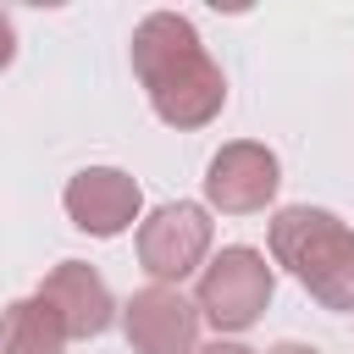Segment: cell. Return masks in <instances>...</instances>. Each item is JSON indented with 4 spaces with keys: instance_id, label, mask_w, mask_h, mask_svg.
<instances>
[{
    "instance_id": "30bf717a",
    "label": "cell",
    "mask_w": 354,
    "mask_h": 354,
    "mask_svg": "<svg viewBox=\"0 0 354 354\" xmlns=\"http://www.w3.org/2000/svg\"><path fill=\"white\" fill-rule=\"evenodd\" d=\"M17 61V28H11V17L0 11V72Z\"/></svg>"
},
{
    "instance_id": "277c9868",
    "label": "cell",
    "mask_w": 354,
    "mask_h": 354,
    "mask_svg": "<svg viewBox=\"0 0 354 354\" xmlns=\"http://www.w3.org/2000/svg\"><path fill=\"white\" fill-rule=\"evenodd\" d=\"M210 210L205 205H160L138 221V271L155 288H183L205 260H210Z\"/></svg>"
},
{
    "instance_id": "7c38bea8",
    "label": "cell",
    "mask_w": 354,
    "mask_h": 354,
    "mask_svg": "<svg viewBox=\"0 0 354 354\" xmlns=\"http://www.w3.org/2000/svg\"><path fill=\"white\" fill-rule=\"evenodd\" d=\"M266 354H321V348H315V343H271Z\"/></svg>"
},
{
    "instance_id": "ba28073f",
    "label": "cell",
    "mask_w": 354,
    "mask_h": 354,
    "mask_svg": "<svg viewBox=\"0 0 354 354\" xmlns=\"http://www.w3.org/2000/svg\"><path fill=\"white\" fill-rule=\"evenodd\" d=\"M39 299L61 315L66 337H100V332L116 321V299H111L105 277H100L88 260H61L55 271H44Z\"/></svg>"
},
{
    "instance_id": "9c48e42d",
    "label": "cell",
    "mask_w": 354,
    "mask_h": 354,
    "mask_svg": "<svg viewBox=\"0 0 354 354\" xmlns=\"http://www.w3.org/2000/svg\"><path fill=\"white\" fill-rule=\"evenodd\" d=\"M66 343H72V337H66L61 315H55L39 293L11 299V304L0 310V354H61Z\"/></svg>"
},
{
    "instance_id": "6da1fadb",
    "label": "cell",
    "mask_w": 354,
    "mask_h": 354,
    "mask_svg": "<svg viewBox=\"0 0 354 354\" xmlns=\"http://www.w3.org/2000/svg\"><path fill=\"white\" fill-rule=\"evenodd\" d=\"M127 55H133V77H138L144 94H149V111H155L166 127L194 133V127H205V122L221 116V105H227V77H221V66L210 61V50H205V39L194 33L188 17H177V11H149V17L133 28Z\"/></svg>"
},
{
    "instance_id": "5b68a950",
    "label": "cell",
    "mask_w": 354,
    "mask_h": 354,
    "mask_svg": "<svg viewBox=\"0 0 354 354\" xmlns=\"http://www.w3.org/2000/svg\"><path fill=\"white\" fill-rule=\"evenodd\" d=\"M277 188H282V166L254 138L221 144L205 166V205L221 210V216H254L277 199Z\"/></svg>"
},
{
    "instance_id": "52a82bcc",
    "label": "cell",
    "mask_w": 354,
    "mask_h": 354,
    "mask_svg": "<svg viewBox=\"0 0 354 354\" xmlns=\"http://www.w3.org/2000/svg\"><path fill=\"white\" fill-rule=\"evenodd\" d=\"M61 205H66V216H72L77 232H88V238H116V232H127V227L138 221L144 194H138V183H133L122 166H83V171L66 183Z\"/></svg>"
},
{
    "instance_id": "7a4b0ae2",
    "label": "cell",
    "mask_w": 354,
    "mask_h": 354,
    "mask_svg": "<svg viewBox=\"0 0 354 354\" xmlns=\"http://www.w3.org/2000/svg\"><path fill=\"white\" fill-rule=\"evenodd\" d=\"M271 260L321 304L354 310V227L321 205H288L271 216Z\"/></svg>"
},
{
    "instance_id": "3957f363",
    "label": "cell",
    "mask_w": 354,
    "mask_h": 354,
    "mask_svg": "<svg viewBox=\"0 0 354 354\" xmlns=\"http://www.w3.org/2000/svg\"><path fill=\"white\" fill-rule=\"evenodd\" d=\"M271 293H277V271L266 266V254L249 249V243H227L221 254H210V260L199 266L194 310H199V321H210L221 337H238V332H249V326L266 315Z\"/></svg>"
},
{
    "instance_id": "8992f818",
    "label": "cell",
    "mask_w": 354,
    "mask_h": 354,
    "mask_svg": "<svg viewBox=\"0 0 354 354\" xmlns=\"http://www.w3.org/2000/svg\"><path fill=\"white\" fill-rule=\"evenodd\" d=\"M122 337L133 354H194L199 348V310L183 288H138L122 310Z\"/></svg>"
},
{
    "instance_id": "8fae6325",
    "label": "cell",
    "mask_w": 354,
    "mask_h": 354,
    "mask_svg": "<svg viewBox=\"0 0 354 354\" xmlns=\"http://www.w3.org/2000/svg\"><path fill=\"white\" fill-rule=\"evenodd\" d=\"M194 354H254L249 343H238V337H216V343H199Z\"/></svg>"
}]
</instances>
